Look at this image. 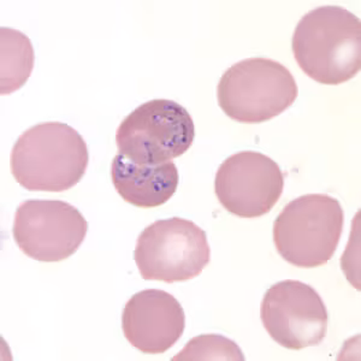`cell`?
I'll return each instance as SVG.
<instances>
[{
    "mask_svg": "<svg viewBox=\"0 0 361 361\" xmlns=\"http://www.w3.org/2000/svg\"><path fill=\"white\" fill-rule=\"evenodd\" d=\"M90 153L81 134L66 123L29 128L13 145L10 168L15 180L32 192H64L86 173Z\"/></svg>",
    "mask_w": 361,
    "mask_h": 361,
    "instance_id": "cell-2",
    "label": "cell"
},
{
    "mask_svg": "<svg viewBox=\"0 0 361 361\" xmlns=\"http://www.w3.org/2000/svg\"><path fill=\"white\" fill-rule=\"evenodd\" d=\"M260 318L271 338L293 350L320 345L328 331L324 301L314 288L294 279L274 284L265 293Z\"/></svg>",
    "mask_w": 361,
    "mask_h": 361,
    "instance_id": "cell-8",
    "label": "cell"
},
{
    "mask_svg": "<svg viewBox=\"0 0 361 361\" xmlns=\"http://www.w3.org/2000/svg\"><path fill=\"white\" fill-rule=\"evenodd\" d=\"M134 259L145 281L175 283L200 275L209 264L211 250L200 226L175 217L157 221L140 234Z\"/></svg>",
    "mask_w": 361,
    "mask_h": 361,
    "instance_id": "cell-6",
    "label": "cell"
},
{
    "mask_svg": "<svg viewBox=\"0 0 361 361\" xmlns=\"http://www.w3.org/2000/svg\"><path fill=\"white\" fill-rule=\"evenodd\" d=\"M194 137L190 114L168 99H154L136 107L116 133L118 154L137 165L171 161L188 151Z\"/></svg>",
    "mask_w": 361,
    "mask_h": 361,
    "instance_id": "cell-5",
    "label": "cell"
},
{
    "mask_svg": "<svg viewBox=\"0 0 361 361\" xmlns=\"http://www.w3.org/2000/svg\"><path fill=\"white\" fill-rule=\"evenodd\" d=\"M292 49L296 62L322 85H341L361 69V22L340 6H320L296 25Z\"/></svg>",
    "mask_w": 361,
    "mask_h": 361,
    "instance_id": "cell-1",
    "label": "cell"
},
{
    "mask_svg": "<svg viewBox=\"0 0 361 361\" xmlns=\"http://www.w3.org/2000/svg\"><path fill=\"white\" fill-rule=\"evenodd\" d=\"M218 104L240 123H263L292 106L298 85L292 73L267 58H248L230 66L219 80Z\"/></svg>",
    "mask_w": 361,
    "mask_h": 361,
    "instance_id": "cell-4",
    "label": "cell"
},
{
    "mask_svg": "<svg viewBox=\"0 0 361 361\" xmlns=\"http://www.w3.org/2000/svg\"><path fill=\"white\" fill-rule=\"evenodd\" d=\"M111 177L123 200L141 209L168 202L178 187V171L173 161L159 165H137L122 154L112 160Z\"/></svg>",
    "mask_w": 361,
    "mask_h": 361,
    "instance_id": "cell-11",
    "label": "cell"
},
{
    "mask_svg": "<svg viewBox=\"0 0 361 361\" xmlns=\"http://www.w3.org/2000/svg\"><path fill=\"white\" fill-rule=\"evenodd\" d=\"M88 223L75 206L61 200H27L18 206L13 235L29 258L56 263L82 245Z\"/></svg>",
    "mask_w": 361,
    "mask_h": 361,
    "instance_id": "cell-7",
    "label": "cell"
},
{
    "mask_svg": "<svg viewBox=\"0 0 361 361\" xmlns=\"http://www.w3.org/2000/svg\"><path fill=\"white\" fill-rule=\"evenodd\" d=\"M185 314L175 296L147 289L136 293L123 310L122 329L128 342L144 354H163L185 333Z\"/></svg>",
    "mask_w": 361,
    "mask_h": 361,
    "instance_id": "cell-10",
    "label": "cell"
},
{
    "mask_svg": "<svg viewBox=\"0 0 361 361\" xmlns=\"http://www.w3.org/2000/svg\"><path fill=\"white\" fill-rule=\"evenodd\" d=\"M343 224L345 212L337 199L326 194L302 195L276 218V250L294 267H322L335 255Z\"/></svg>",
    "mask_w": 361,
    "mask_h": 361,
    "instance_id": "cell-3",
    "label": "cell"
},
{
    "mask_svg": "<svg viewBox=\"0 0 361 361\" xmlns=\"http://www.w3.org/2000/svg\"><path fill=\"white\" fill-rule=\"evenodd\" d=\"M1 94L20 90L34 66V49L30 40L15 29L1 27Z\"/></svg>",
    "mask_w": 361,
    "mask_h": 361,
    "instance_id": "cell-12",
    "label": "cell"
},
{
    "mask_svg": "<svg viewBox=\"0 0 361 361\" xmlns=\"http://www.w3.org/2000/svg\"><path fill=\"white\" fill-rule=\"evenodd\" d=\"M284 175L263 153L243 151L230 156L218 169L214 192L221 205L241 218L269 214L283 193Z\"/></svg>",
    "mask_w": 361,
    "mask_h": 361,
    "instance_id": "cell-9",
    "label": "cell"
},
{
    "mask_svg": "<svg viewBox=\"0 0 361 361\" xmlns=\"http://www.w3.org/2000/svg\"><path fill=\"white\" fill-rule=\"evenodd\" d=\"M245 360L243 350L234 341L222 335H200L189 341L173 361Z\"/></svg>",
    "mask_w": 361,
    "mask_h": 361,
    "instance_id": "cell-13",
    "label": "cell"
}]
</instances>
